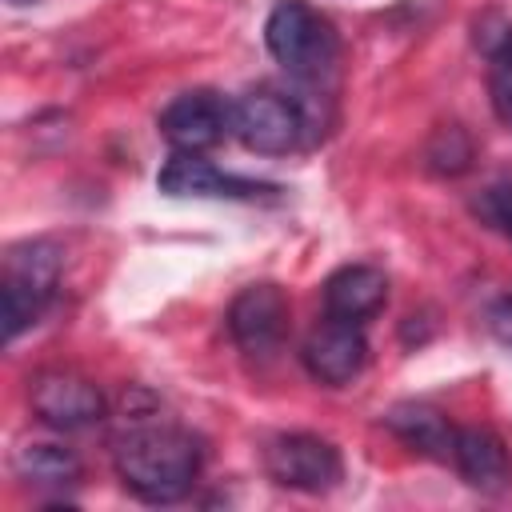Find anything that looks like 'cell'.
I'll return each instance as SVG.
<instances>
[{
    "instance_id": "17",
    "label": "cell",
    "mask_w": 512,
    "mask_h": 512,
    "mask_svg": "<svg viewBox=\"0 0 512 512\" xmlns=\"http://www.w3.org/2000/svg\"><path fill=\"white\" fill-rule=\"evenodd\" d=\"M468 160H472V144H468V136H464L456 124L440 128L436 140H432V148H428V164H432L436 172L456 176V172L468 168Z\"/></svg>"
},
{
    "instance_id": "11",
    "label": "cell",
    "mask_w": 512,
    "mask_h": 512,
    "mask_svg": "<svg viewBox=\"0 0 512 512\" xmlns=\"http://www.w3.org/2000/svg\"><path fill=\"white\" fill-rule=\"evenodd\" d=\"M452 464L464 476L468 488L476 492H500L512 480V460H508V444L492 432V428H456L452 440Z\"/></svg>"
},
{
    "instance_id": "16",
    "label": "cell",
    "mask_w": 512,
    "mask_h": 512,
    "mask_svg": "<svg viewBox=\"0 0 512 512\" xmlns=\"http://www.w3.org/2000/svg\"><path fill=\"white\" fill-rule=\"evenodd\" d=\"M472 212H476L492 232H500V236L512 240V180L488 184V188L472 200Z\"/></svg>"
},
{
    "instance_id": "12",
    "label": "cell",
    "mask_w": 512,
    "mask_h": 512,
    "mask_svg": "<svg viewBox=\"0 0 512 512\" xmlns=\"http://www.w3.org/2000/svg\"><path fill=\"white\" fill-rule=\"evenodd\" d=\"M388 300V276L376 264H344L324 280V312L336 320L364 324Z\"/></svg>"
},
{
    "instance_id": "14",
    "label": "cell",
    "mask_w": 512,
    "mask_h": 512,
    "mask_svg": "<svg viewBox=\"0 0 512 512\" xmlns=\"http://www.w3.org/2000/svg\"><path fill=\"white\" fill-rule=\"evenodd\" d=\"M12 468L24 484H36V488H72L80 484L84 476V464L72 448L56 444V440H32V444H20L16 456H12Z\"/></svg>"
},
{
    "instance_id": "5",
    "label": "cell",
    "mask_w": 512,
    "mask_h": 512,
    "mask_svg": "<svg viewBox=\"0 0 512 512\" xmlns=\"http://www.w3.org/2000/svg\"><path fill=\"white\" fill-rule=\"evenodd\" d=\"M264 472L280 488L320 496L344 480V460L332 440H324L316 432H288L264 448Z\"/></svg>"
},
{
    "instance_id": "7",
    "label": "cell",
    "mask_w": 512,
    "mask_h": 512,
    "mask_svg": "<svg viewBox=\"0 0 512 512\" xmlns=\"http://www.w3.org/2000/svg\"><path fill=\"white\" fill-rule=\"evenodd\" d=\"M28 400H32L36 420H44L56 432H80V428H92L104 416L100 388L88 376L68 372V368L40 372L28 388Z\"/></svg>"
},
{
    "instance_id": "1",
    "label": "cell",
    "mask_w": 512,
    "mask_h": 512,
    "mask_svg": "<svg viewBox=\"0 0 512 512\" xmlns=\"http://www.w3.org/2000/svg\"><path fill=\"white\" fill-rule=\"evenodd\" d=\"M112 464L120 484L144 504H176L192 492L200 476V444L176 424H132L116 448Z\"/></svg>"
},
{
    "instance_id": "4",
    "label": "cell",
    "mask_w": 512,
    "mask_h": 512,
    "mask_svg": "<svg viewBox=\"0 0 512 512\" xmlns=\"http://www.w3.org/2000/svg\"><path fill=\"white\" fill-rule=\"evenodd\" d=\"M232 136L248 152L284 156L308 136V128L296 96H284L276 88H252L232 100Z\"/></svg>"
},
{
    "instance_id": "19",
    "label": "cell",
    "mask_w": 512,
    "mask_h": 512,
    "mask_svg": "<svg viewBox=\"0 0 512 512\" xmlns=\"http://www.w3.org/2000/svg\"><path fill=\"white\" fill-rule=\"evenodd\" d=\"M8 4H16V8H24V4H36V0H8Z\"/></svg>"
},
{
    "instance_id": "3",
    "label": "cell",
    "mask_w": 512,
    "mask_h": 512,
    "mask_svg": "<svg viewBox=\"0 0 512 512\" xmlns=\"http://www.w3.org/2000/svg\"><path fill=\"white\" fill-rule=\"evenodd\" d=\"M60 284V248L52 240H24L12 244L0 272V300H4V340L12 344L28 332L44 308L52 304Z\"/></svg>"
},
{
    "instance_id": "9",
    "label": "cell",
    "mask_w": 512,
    "mask_h": 512,
    "mask_svg": "<svg viewBox=\"0 0 512 512\" xmlns=\"http://www.w3.org/2000/svg\"><path fill=\"white\" fill-rule=\"evenodd\" d=\"M228 332L240 352L272 356L288 332V296L276 284H248L228 308Z\"/></svg>"
},
{
    "instance_id": "18",
    "label": "cell",
    "mask_w": 512,
    "mask_h": 512,
    "mask_svg": "<svg viewBox=\"0 0 512 512\" xmlns=\"http://www.w3.org/2000/svg\"><path fill=\"white\" fill-rule=\"evenodd\" d=\"M492 332L512 348V296H504V300L492 308Z\"/></svg>"
},
{
    "instance_id": "15",
    "label": "cell",
    "mask_w": 512,
    "mask_h": 512,
    "mask_svg": "<svg viewBox=\"0 0 512 512\" xmlns=\"http://www.w3.org/2000/svg\"><path fill=\"white\" fill-rule=\"evenodd\" d=\"M488 96H492V112L512 128V36L488 56Z\"/></svg>"
},
{
    "instance_id": "2",
    "label": "cell",
    "mask_w": 512,
    "mask_h": 512,
    "mask_svg": "<svg viewBox=\"0 0 512 512\" xmlns=\"http://www.w3.org/2000/svg\"><path fill=\"white\" fill-rule=\"evenodd\" d=\"M264 44L272 60L304 88H324L340 60V36L332 20L308 0H276L264 20Z\"/></svg>"
},
{
    "instance_id": "13",
    "label": "cell",
    "mask_w": 512,
    "mask_h": 512,
    "mask_svg": "<svg viewBox=\"0 0 512 512\" xmlns=\"http://www.w3.org/2000/svg\"><path fill=\"white\" fill-rule=\"evenodd\" d=\"M384 424L420 456H432V460H452V440H456V428L448 424V416L432 404H396L388 408Z\"/></svg>"
},
{
    "instance_id": "6",
    "label": "cell",
    "mask_w": 512,
    "mask_h": 512,
    "mask_svg": "<svg viewBox=\"0 0 512 512\" xmlns=\"http://www.w3.org/2000/svg\"><path fill=\"white\" fill-rule=\"evenodd\" d=\"M232 132V104L212 88L180 92L160 112V136L172 152H208Z\"/></svg>"
},
{
    "instance_id": "8",
    "label": "cell",
    "mask_w": 512,
    "mask_h": 512,
    "mask_svg": "<svg viewBox=\"0 0 512 512\" xmlns=\"http://www.w3.org/2000/svg\"><path fill=\"white\" fill-rule=\"evenodd\" d=\"M300 360H304V368H308L312 380H320L328 388H344V384H352L364 372V364H368V340H364L360 324L324 316L308 332V340L300 348Z\"/></svg>"
},
{
    "instance_id": "10",
    "label": "cell",
    "mask_w": 512,
    "mask_h": 512,
    "mask_svg": "<svg viewBox=\"0 0 512 512\" xmlns=\"http://www.w3.org/2000/svg\"><path fill=\"white\" fill-rule=\"evenodd\" d=\"M156 184H160V192H168V196H212V200H256V196H264V192H276L272 184L220 172V168H216L212 160H204L200 152H172L168 164L160 168Z\"/></svg>"
}]
</instances>
